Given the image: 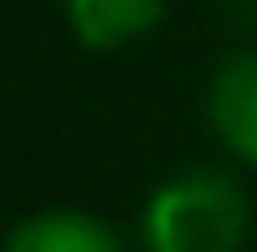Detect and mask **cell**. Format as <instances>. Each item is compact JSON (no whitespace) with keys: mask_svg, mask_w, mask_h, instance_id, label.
<instances>
[{"mask_svg":"<svg viewBox=\"0 0 257 252\" xmlns=\"http://www.w3.org/2000/svg\"><path fill=\"white\" fill-rule=\"evenodd\" d=\"M143 241L148 252H241L246 192L224 170H181L154 192Z\"/></svg>","mask_w":257,"mask_h":252,"instance_id":"obj_1","label":"cell"},{"mask_svg":"<svg viewBox=\"0 0 257 252\" xmlns=\"http://www.w3.org/2000/svg\"><path fill=\"white\" fill-rule=\"evenodd\" d=\"M208 121H213L219 143L235 159L257 164V50L230 55L213 71V82H208Z\"/></svg>","mask_w":257,"mask_h":252,"instance_id":"obj_2","label":"cell"},{"mask_svg":"<svg viewBox=\"0 0 257 252\" xmlns=\"http://www.w3.org/2000/svg\"><path fill=\"white\" fill-rule=\"evenodd\" d=\"M6 252H126L120 236L93 219V214H71V208H50V214H33L11 230Z\"/></svg>","mask_w":257,"mask_h":252,"instance_id":"obj_3","label":"cell"},{"mask_svg":"<svg viewBox=\"0 0 257 252\" xmlns=\"http://www.w3.org/2000/svg\"><path fill=\"white\" fill-rule=\"evenodd\" d=\"M66 17L88 50H120L159 28L164 0H66Z\"/></svg>","mask_w":257,"mask_h":252,"instance_id":"obj_4","label":"cell"},{"mask_svg":"<svg viewBox=\"0 0 257 252\" xmlns=\"http://www.w3.org/2000/svg\"><path fill=\"white\" fill-rule=\"evenodd\" d=\"M219 11H224L235 28H257V0H219Z\"/></svg>","mask_w":257,"mask_h":252,"instance_id":"obj_5","label":"cell"}]
</instances>
